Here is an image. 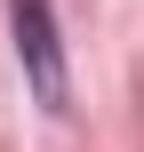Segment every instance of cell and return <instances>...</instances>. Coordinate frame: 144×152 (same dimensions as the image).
Instances as JSON below:
<instances>
[{
  "mask_svg": "<svg viewBox=\"0 0 144 152\" xmlns=\"http://www.w3.org/2000/svg\"><path fill=\"white\" fill-rule=\"evenodd\" d=\"M8 16H16V56H24L40 104H64V48H56V16H48V0H8Z\"/></svg>",
  "mask_w": 144,
  "mask_h": 152,
  "instance_id": "6da1fadb",
  "label": "cell"
}]
</instances>
